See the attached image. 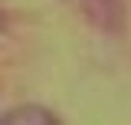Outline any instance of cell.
Instances as JSON below:
<instances>
[{
  "label": "cell",
  "instance_id": "7a4b0ae2",
  "mask_svg": "<svg viewBox=\"0 0 131 125\" xmlns=\"http://www.w3.org/2000/svg\"><path fill=\"white\" fill-rule=\"evenodd\" d=\"M0 125H62L56 112H49L46 105H36V102H23V105H13L7 112Z\"/></svg>",
  "mask_w": 131,
  "mask_h": 125
},
{
  "label": "cell",
  "instance_id": "6da1fadb",
  "mask_svg": "<svg viewBox=\"0 0 131 125\" xmlns=\"http://www.w3.org/2000/svg\"><path fill=\"white\" fill-rule=\"evenodd\" d=\"M82 13L95 30H105V33H121V26H125L121 0H82Z\"/></svg>",
  "mask_w": 131,
  "mask_h": 125
}]
</instances>
